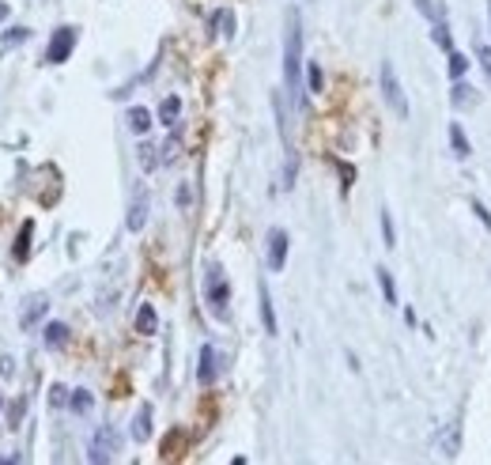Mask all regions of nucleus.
Here are the masks:
<instances>
[{"mask_svg":"<svg viewBox=\"0 0 491 465\" xmlns=\"http://www.w3.org/2000/svg\"><path fill=\"white\" fill-rule=\"evenodd\" d=\"M302 23H299V12H287V35H284V84H287V95H291L299 106H307V95H302Z\"/></svg>","mask_w":491,"mask_h":465,"instance_id":"1","label":"nucleus"},{"mask_svg":"<svg viewBox=\"0 0 491 465\" xmlns=\"http://www.w3.org/2000/svg\"><path fill=\"white\" fill-rule=\"evenodd\" d=\"M378 84H382L385 106H389L397 117H408V99H405V87H401V79H397L393 61H382V68H378Z\"/></svg>","mask_w":491,"mask_h":465,"instance_id":"2","label":"nucleus"},{"mask_svg":"<svg viewBox=\"0 0 491 465\" xmlns=\"http://www.w3.org/2000/svg\"><path fill=\"white\" fill-rule=\"evenodd\" d=\"M204 295H208V307H212V314H215V318H227L231 284H227V276L220 272V265H208V276H204Z\"/></svg>","mask_w":491,"mask_h":465,"instance_id":"3","label":"nucleus"},{"mask_svg":"<svg viewBox=\"0 0 491 465\" xmlns=\"http://www.w3.org/2000/svg\"><path fill=\"white\" fill-rule=\"evenodd\" d=\"M76 50V27H57L50 38V50H46V65H64Z\"/></svg>","mask_w":491,"mask_h":465,"instance_id":"4","label":"nucleus"},{"mask_svg":"<svg viewBox=\"0 0 491 465\" xmlns=\"http://www.w3.org/2000/svg\"><path fill=\"white\" fill-rule=\"evenodd\" d=\"M220 379V352L212 348V344H204L197 356V382L200 386H212V382Z\"/></svg>","mask_w":491,"mask_h":465,"instance_id":"5","label":"nucleus"},{"mask_svg":"<svg viewBox=\"0 0 491 465\" xmlns=\"http://www.w3.org/2000/svg\"><path fill=\"white\" fill-rule=\"evenodd\" d=\"M287 265V231L284 227H272L269 231V269L280 272Z\"/></svg>","mask_w":491,"mask_h":465,"instance_id":"6","label":"nucleus"},{"mask_svg":"<svg viewBox=\"0 0 491 465\" xmlns=\"http://www.w3.org/2000/svg\"><path fill=\"white\" fill-rule=\"evenodd\" d=\"M117 450V435L110 428H102L99 435L91 439V465H110V454Z\"/></svg>","mask_w":491,"mask_h":465,"instance_id":"7","label":"nucleus"},{"mask_svg":"<svg viewBox=\"0 0 491 465\" xmlns=\"http://www.w3.org/2000/svg\"><path fill=\"white\" fill-rule=\"evenodd\" d=\"M439 446H442V458H457V454H461V416H454V420L442 428Z\"/></svg>","mask_w":491,"mask_h":465,"instance_id":"8","label":"nucleus"},{"mask_svg":"<svg viewBox=\"0 0 491 465\" xmlns=\"http://www.w3.org/2000/svg\"><path fill=\"white\" fill-rule=\"evenodd\" d=\"M50 310V299L46 295H27V303H23V314H19V325L23 330H35L38 325V318Z\"/></svg>","mask_w":491,"mask_h":465,"instance_id":"9","label":"nucleus"},{"mask_svg":"<svg viewBox=\"0 0 491 465\" xmlns=\"http://www.w3.org/2000/svg\"><path fill=\"white\" fill-rule=\"evenodd\" d=\"M257 295H261V322H264V333L269 336H276L280 333V325H276V310H272V295H269V287H257Z\"/></svg>","mask_w":491,"mask_h":465,"instance_id":"10","label":"nucleus"},{"mask_svg":"<svg viewBox=\"0 0 491 465\" xmlns=\"http://www.w3.org/2000/svg\"><path fill=\"white\" fill-rule=\"evenodd\" d=\"M128 231H140L148 223V193H136V200L128 205Z\"/></svg>","mask_w":491,"mask_h":465,"instance_id":"11","label":"nucleus"},{"mask_svg":"<svg viewBox=\"0 0 491 465\" xmlns=\"http://www.w3.org/2000/svg\"><path fill=\"white\" fill-rule=\"evenodd\" d=\"M133 439H136V443H148V439H151V405H140V408H136Z\"/></svg>","mask_w":491,"mask_h":465,"instance_id":"12","label":"nucleus"},{"mask_svg":"<svg viewBox=\"0 0 491 465\" xmlns=\"http://www.w3.org/2000/svg\"><path fill=\"white\" fill-rule=\"evenodd\" d=\"M212 35L215 38H231V35H235V12H231V8H220V12L212 15Z\"/></svg>","mask_w":491,"mask_h":465,"instance_id":"13","label":"nucleus"},{"mask_svg":"<svg viewBox=\"0 0 491 465\" xmlns=\"http://www.w3.org/2000/svg\"><path fill=\"white\" fill-rule=\"evenodd\" d=\"M30 235H35V220H27L19 227V235H15V246H12V258L15 261H27V254H30Z\"/></svg>","mask_w":491,"mask_h":465,"instance_id":"14","label":"nucleus"},{"mask_svg":"<svg viewBox=\"0 0 491 465\" xmlns=\"http://www.w3.org/2000/svg\"><path fill=\"white\" fill-rule=\"evenodd\" d=\"M159 330V318H155V307H148V303H144L140 310H136V333L140 336H151Z\"/></svg>","mask_w":491,"mask_h":465,"instance_id":"15","label":"nucleus"},{"mask_svg":"<svg viewBox=\"0 0 491 465\" xmlns=\"http://www.w3.org/2000/svg\"><path fill=\"white\" fill-rule=\"evenodd\" d=\"M450 148H454V155L457 159H469L472 155V148H469V136H465V129H461V125H450Z\"/></svg>","mask_w":491,"mask_h":465,"instance_id":"16","label":"nucleus"},{"mask_svg":"<svg viewBox=\"0 0 491 465\" xmlns=\"http://www.w3.org/2000/svg\"><path fill=\"white\" fill-rule=\"evenodd\" d=\"M178 114H182V99H178V95H166L163 106H159V117H163V125H178Z\"/></svg>","mask_w":491,"mask_h":465,"instance_id":"17","label":"nucleus"},{"mask_svg":"<svg viewBox=\"0 0 491 465\" xmlns=\"http://www.w3.org/2000/svg\"><path fill=\"white\" fill-rule=\"evenodd\" d=\"M128 129H133L136 136H144L151 129V114L144 106H133V110H128Z\"/></svg>","mask_w":491,"mask_h":465,"instance_id":"18","label":"nucleus"},{"mask_svg":"<svg viewBox=\"0 0 491 465\" xmlns=\"http://www.w3.org/2000/svg\"><path fill=\"white\" fill-rule=\"evenodd\" d=\"M46 344H50V348H64V344H68V325H64V322H50V325H46Z\"/></svg>","mask_w":491,"mask_h":465,"instance_id":"19","label":"nucleus"},{"mask_svg":"<svg viewBox=\"0 0 491 465\" xmlns=\"http://www.w3.org/2000/svg\"><path fill=\"white\" fill-rule=\"evenodd\" d=\"M450 102H454V106H469V102H476V87H469V84L457 79L454 91H450Z\"/></svg>","mask_w":491,"mask_h":465,"instance_id":"20","label":"nucleus"},{"mask_svg":"<svg viewBox=\"0 0 491 465\" xmlns=\"http://www.w3.org/2000/svg\"><path fill=\"white\" fill-rule=\"evenodd\" d=\"M378 287H382L385 303H389V307H397V284H393V272L389 269H378Z\"/></svg>","mask_w":491,"mask_h":465,"instance_id":"21","label":"nucleus"},{"mask_svg":"<svg viewBox=\"0 0 491 465\" xmlns=\"http://www.w3.org/2000/svg\"><path fill=\"white\" fill-rule=\"evenodd\" d=\"M431 42L439 46V50L454 53V38H450V27H446V19H442V23H434V27H431Z\"/></svg>","mask_w":491,"mask_h":465,"instance_id":"22","label":"nucleus"},{"mask_svg":"<svg viewBox=\"0 0 491 465\" xmlns=\"http://www.w3.org/2000/svg\"><path fill=\"white\" fill-rule=\"evenodd\" d=\"M307 87H310V95H321V87H325V76H321L318 61H310V65H307Z\"/></svg>","mask_w":491,"mask_h":465,"instance_id":"23","label":"nucleus"},{"mask_svg":"<svg viewBox=\"0 0 491 465\" xmlns=\"http://www.w3.org/2000/svg\"><path fill=\"white\" fill-rule=\"evenodd\" d=\"M68 405H72V412H79V416H84V412H91V405H95L91 390H76V394H72V401H68Z\"/></svg>","mask_w":491,"mask_h":465,"instance_id":"24","label":"nucleus"},{"mask_svg":"<svg viewBox=\"0 0 491 465\" xmlns=\"http://www.w3.org/2000/svg\"><path fill=\"white\" fill-rule=\"evenodd\" d=\"M416 12H420V15H427L431 23H442V19H446V8L431 4V0H416Z\"/></svg>","mask_w":491,"mask_h":465,"instance_id":"25","label":"nucleus"},{"mask_svg":"<svg viewBox=\"0 0 491 465\" xmlns=\"http://www.w3.org/2000/svg\"><path fill=\"white\" fill-rule=\"evenodd\" d=\"M446 68H450V76H454V79H461L465 72H469V57L454 50V53H450V65H446Z\"/></svg>","mask_w":491,"mask_h":465,"instance_id":"26","label":"nucleus"},{"mask_svg":"<svg viewBox=\"0 0 491 465\" xmlns=\"http://www.w3.org/2000/svg\"><path fill=\"white\" fill-rule=\"evenodd\" d=\"M382 235H385V246L393 250V246H397V231H393V216L385 212V208H382Z\"/></svg>","mask_w":491,"mask_h":465,"instance_id":"27","label":"nucleus"},{"mask_svg":"<svg viewBox=\"0 0 491 465\" xmlns=\"http://www.w3.org/2000/svg\"><path fill=\"white\" fill-rule=\"evenodd\" d=\"M472 216H476V220H480V223H484V227L491 231V208L484 205V200H476V197H472Z\"/></svg>","mask_w":491,"mask_h":465,"instance_id":"28","label":"nucleus"},{"mask_svg":"<svg viewBox=\"0 0 491 465\" xmlns=\"http://www.w3.org/2000/svg\"><path fill=\"white\" fill-rule=\"evenodd\" d=\"M476 57H480V68L491 76V46L488 42H476Z\"/></svg>","mask_w":491,"mask_h":465,"instance_id":"29","label":"nucleus"},{"mask_svg":"<svg viewBox=\"0 0 491 465\" xmlns=\"http://www.w3.org/2000/svg\"><path fill=\"white\" fill-rule=\"evenodd\" d=\"M27 35H30V30H27V27H15V30H8V38H4V46H19V42H27Z\"/></svg>","mask_w":491,"mask_h":465,"instance_id":"30","label":"nucleus"},{"mask_svg":"<svg viewBox=\"0 0 491 465\" xmlns=\"http://www.w3.org/2000/svg\"><path fill=\"white\" fill-rule=\"evenodd\" d=\"M0 374H4V379H12V374H15V359L0 356Z\"/></svg>","mask_w":491,"mask_h":465,"instance_id":"31","label":"nucleus"},{"mask_svg":"<svg viewBox=\"0 0 491 465\" xmlns=\"http://www.w3.org/2000/svg\"><path fill=\"white\" fill-rule=\"evenodd\" d=\"M50 401H53V405H64V401H68V394H64V386H53V390H50Z\"/></svg>","mask_w":491,"mask_h":465,"instance_id":"32","label":"nucleus"},{"mask_svg":"<svg viewBox=\"0 0 491 465\" xmlns=\"http://www.w3.org/2000/svg\"><path fill=\"white\" fill-rule=\"evenodd\" d=\"M178 205H182V208L189 205V186H182V189H178Z\"/></svg>","mask_w":491,"mask_h":465,"instance_id":"33","label":"nucleus"},{"mask_svg":"<svg viewBox=\"0 0 491 465\" xmlns=\"http://www.w3.org/2000/svg\"><path fill=\"white\" fill-rule=\"evenodd\" d=\"M8 19V4H0V23H4Z\"/></svg>","mask_w":491,"mask_h":465,"instance_id":"34","label":"nucleus"},{"mask_svg":"<svg viewBox=\"0 0 491 465\" xmlns=\"http://www.w3.org/2000/svg\"><path fill=\"white\" fill-rule=\"evenodd\" d=\"M0 465H15V458H0Z\"/></svg>","mask_w":491,"mask_h":465,"instance_id":"35","label":"nucleus"},{"mask_svg":"<svg viewBox=\"0 0 491 465\" xmlns=\"http://www.w3.org/2000/svg\"><path fill=\"white\" fill-rule=\"evenodd\" d=\"M488 27H491V0H488Z\"/></svg>","mask_w":491,"mask_h":465,"instance_id":"36","label":"nucleus"},{"mask_svg":"<svg viewBox=\"0 0 491 465\" xmlns=\"http://www.w3.org/2000/svg\"><path fill=\"white\" fill-rule=\"evenodd\" d=\"M231 465H246V458H235V462H231Z\"/></svg>","mask_w":491,"mask_h":465,"instance_id":"37","label":"nucleus"}]
</instances>
